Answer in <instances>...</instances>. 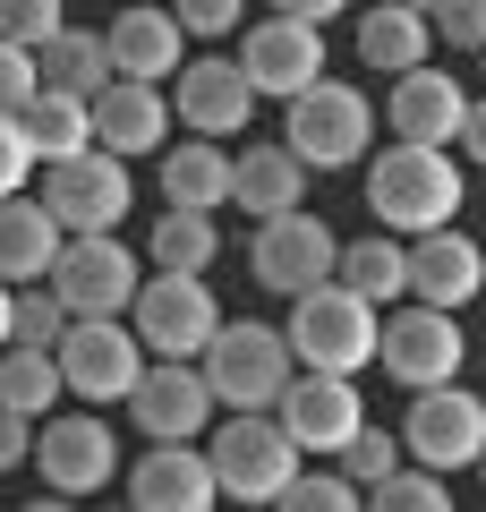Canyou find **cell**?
Here are the masks:
<instances>
[{
  "mask_svg": "<svg viewBox=\"0 0 486 512\" xmlns=\"http://www.w3.org/2000/svg\"><path fill=\"white\" fill-rule=\"evenodd\" d=\"M128 325H137L145 359H197L222 325V299L205 291V274H154L128 299Z\"/></svg>",
  "mask_w": 486,
  "mask_h": 512,
  "instance_id": "9c48e42d",
  "label": "cell"
},
{
  "mask_svg": "<svg viewBox=\"0 0 486 512\" xmlns=\"http://www.w3.org/2000/svg\"><path fill=\"white\" fill-rule=\"evenodd\" d=\"M290 359L299 367H324V376H359V367H376V299H359L350 282H307L299 299H290V325H282Z\"/></svg>",
  "mask_w": 486,
  "mask_h": 512,
  "instance_id": "7a4b0ae2",
  "label": "cell"
},
{
  "mask_svg": "<svg viewBox=\"0 0 486 512\" xmlns=\"http://www.w3.org/2000/svg\"><path fill=\"white\" fill-rule=\"evenodd\" d=\"M333 282H350L359 299H401L410 291V239L393 231H367V239H342V256H333Z\"/></svg>",
  "mask_w": 486,
  "mask_h": 512,
  "instance_id": "f1b7e54d",
  "label": "cell"
},
{
  "mask_svg": "<svg viewBox=\"0 0 486 512\" xmlns=\"http://www.w3.org/2000/svg\"><path fill=\"white\" fill-rule=\"evenodd\" d=\"M486 291V248L469 231H418L410 239V299H427V308H469V299Z\"/></svg>",
  "mask_w": 486,
  "mask_h": 512,
  "instance_id": "44dd1931",
  "label": "cell"
},
{
  "mask_svg": "<svg viewBox=\"0 0 486 512\" xmlns=\"http://www.w3.org/2000/svg\"><path fill=\"white\" fill-rule=\"evenodd\" d=\"M486 444V402L469 393L461 376L452 384H427V393H410V419H401V453L427 461V470H469Z\"/></svg>",
  "mask_w": 486,
  "mask_h": 512,
  "instance_id": "7c38bea8",
  "label": "cell"
},
{
  "mask_svg": "<svg viewBox=\"0 0 486 512\" xmlns=\"http://www.w3.org/2000/svg\"><path fill=\"white\" fill-rule=\"evenodd\" d=\"M60 26H69V9H60V0H0V43H18V52L52 43Z\"/></svg>",
  "mask_w": 486,
  "mask_h": 512,
  "instance_id": "e575fe53",
  "label": "cell"
},
{
  "mask_svg": "<svg viewBox=\"0 0 486 512\" xmlns=\"http://www.w3.org/2000/svg\"><path fill=\"white\" fill-rule=\"evenodd\" d=\"M367 504L376 512H452V495H444V470H427V461H410V470H384L376 487H367Z\"/></svg>",
  "mask_w": 486,
  "mask_h": 512,
  "instance_id": "1f68e13d",
  "label": "cell"
},
{
  "mask_svg": "<svg viewBox=\"0 0 486 512\" xmlns=\"http://www.w3.org/2000/svg\"><path fill=\"white\" fill-rule=\"evenodd\" d=\"M52 359H60V384H69L86 410L128 402V384L145 376V342H137L128 316H69V333L52 342Z\"/></svg>",
  "mask_w": 486,
  "mask_h": 512,
  "instance_id": "5b68a950",
  "label": "cell"
},
{
  "mask_svg": "<svg viewBox=\"0 0 486 512\" xmlns=\"http://www.w3.org/2000/svg\"><path fill=\"white\" fill-rule=\"evenodd\" d=\"M26 180H35V146H26L18 111H0V197H18Z\"/></svg>",
  "mask_w": 486,
  "mask_h": 512,
  "instance_id": "74e56055",
  "label": "cell"
},
{
  "mask_svg": "<svg viewBox=\"0 0 486 512\" xmlns=\"http://www.w3.org/2000/svg\"><path fill=\"white\" fill-rule=\"evenodd\" d=\"M171 111L188 120V137H239L256 111V86L239 77V60H180L171 69Z\"/></svg>",
  "mask_w": 486,
  "mask_h": 512,
  "instance_id": "ac0fdd59",
  "label": "cell"
},
{
  "mask_svg": "<svg viewBox=\"0 0 486 512\" xmlns=\"http://www.w3.org/2000/svg\"><path fill=\"white\" fill-rule=\"evenodd\" d=\"M435 43L444 52H486V0H435Z\"/></svg>",
  "mask_w": 486,
  "mask_h": 512,
  "instance_id": "8d00e7d4",
  "label": "cell"
},
{
  "mask_svg": "<svg viewBox=\"0 0 486 512\" xmlns=\"http://www.w3.org/2000/svg\"><path fill=\"white\" fill-rule=\"evenodd\" d=\"M469 470H478V478H486V444H478V461H469Z\"/></svg>",
  "mask_w": 486,
  "mask_h": 512,
  "instance_id": "bcb514c9",
  "label": "cell"
},
{
  "mask_svg": "<svg viewBox=\"0 0 486 512\" xmlns=\"http://www.w3.org/2000/svg\"><path fill=\"white\" fill-rule=\"evenodd\" d=\"M35 470L52 495H103L120 478V436L103 427V410H77V419H35Z\"/></svg>",
  "mask_w": 486,
  "mask_h": 512,
  "instance_id": "4fadbf2b",
  "label": "cell"
},
{
  "mask_svg": "<svg viewBox=\"0 0 486 512\" xmlns=\"http://www.w3.org/2000/svg\"><path fill=\"white\" fill-rule=\"evenodd\" d=\"M43 205H52L60 231H120L128 205H137V180H128L120 154L86 146L69 163H43Z\"/></svg>",
  "mask_w": 486,
  "mask_h": 512,
  "instance_id": "8fae6325",
  "label": "cell"
},
{
  "mask_svg": "<svg viewBox=\"0 0 486 512\" xmlns=\"http://www.w3.org/2000/svg\"><path fill=\"white\" fill-rule=\"evenodd\" d=\"M239 9L248 0H171V18H180V35H231Z\"/></svg>",
  "mask_w": 486,
  "mask_h": 512,
  "instance_id": "f35d334b",
  "label": "cell"
},
{
  "mask_svg": "<svg viewBox=\"0 0 486 512\" xmlns=\"http://www.w3.org/2000/svg\"><path fill=\"white\" fill-rule=\"evenodd\" d=\"M452 154L486 163V94H469V111H461V137H452Z\"/></svg>",
  "mask_w": 486,
  "mask_h": 512,
  "instance_id": "b9f144b4",
  "label": "cell"
},
{
  "mask_svg": "<svg viewBox=\"0 0 486 512\" xmlns=\"http://www.w3.org/2000/svg\"><path fill=\"white\" fill-rule=\"evenodd\" d=\"M197 367H205V384H214V410H273V393L290 384V342H282V325H256V316H222L214 325V342L197 350Z\"/></svg>",
  "mask_w": 486,
  "mask_h": 512,
  "instance_id": "3957f363",
  "label": "cell"
},
{
  "mask_svg": "<svg viewBox=\"0 0 486 512\" xmlns=\"http://www.w3.org/2000/svg\"><path fill=\"white\" fill-rule=\"evenodd\" d=\"M478 60H486V52H478Z\"/></svg>",
  "mask_w": 486,
  "mask_h": 512,
  "instance_id": "7dc6e473",
  "label": "cell"
},
{
  "mask_svg": "<svg viewBox=\"0 0 486 512\" xmlns=\"http://www.w3.org/2000/svg\"><path fill=\"white\" fill-rule=\"evenodd\" d=\"M273 9H282V18H342V9H350V0H273Z\"/></svg>",
  "mask_w": 486,
  "mask_h": 512,
  "instance_id": "7bdbcfd3",
  "label": "cell"
},
{
  "mask_svg": "<svg viewBox=\"0 0 486 512\" xmlns=\"http://www.w3.org/2000/svg\"><path fill=\"white\" fill-rule=\"evenodd\" d=\"M120 410L145 444H197L214 427V384H205L197 359H145V376L128 384Z\"/></svg>",
  "mask_w": 486,
  "mask_h": 512,
  "instance_id": "30bf717a",
  "label": "cell"
},
{
  "mask_svg": "<svg viewBox=\"0 0 486 512\" xmlns=\"http://www.w3.org/2000/svg\"><path fill=\"white\" fill-rule=\"evenodd\" d=\"M35 77L60 94H103L111 86V52H103V26H60L52 43H35Z\"/></svg>",
  "mask_w": 486,
  "mask_h": 512,
  "instance_id": "83f0119b",
  "label": "cell"
},
{
  "mask_svg": "<svg viewBox=\"0 0 486 512\" xmlns=\"http://www.w3.org/2000/svg\"><path fill=\"white\" fill-rule=\"evenodd\" d=\"M205 461H214V487L231 504H273L290 487V470H299V444H290V427L273 410H231V427H214Z\"/></svg>",
  "mask_w": 486,
  "mask_h": 512,
  "instance_id": "8992f818",
  "label": "cell"
},
{
  "mask_svg": "<svg viewBox=\"0 0 486 512\" xmlns=\"http://www.w3.org/2000/svg\"><path fill=\"white\" fill-rule=\"evenodd\" d=\"M273 504H290V512H359L367 495H359L350 470H290V487L273 495Z\"/></svg>",
  "mask_w": 486,
  "mask_h": 512,
  "instance_id": "836d02e7",
  "label": "cell"
},
{
  "mask_svg": "<svg viewBox=\"0 0 486 512\" xmlns=\"http://www.w3.org/2000/svg\"><path fill=\"white\" fill-rule=\"evenodd\" d=\"M35 52H18V43H0V111H26V94H35Z\"/></svg>",
  "mask_w": 486,
  "mask_h": 512,
  "instance_id": "ab89813d",
  "label": "cell"
},
{
  "mask_svg": "<svg viewBox=\"0 0 486 512\" xmlns=\"http://www.w3.org/2000/svg\"><path fill=\"white\" fill-rule=\"evenodd\" d=\"M9 299H18V282H0V342H9Z\"/></svg>",
  "mask_w": 486,
  "mask_h": 512,
  "instance_id": "ee69618b",
  "label": "cell"
},
{
  "mask_svg": "<svg viewBox=\"0 0 486 512\" xmlns=\"http://www.w3.org/2000/svg\"><path fill=\"white\" fill-rule=\"evenodd\" d=\"M43 282L60 291V308H69V316H128L145 265H137V248H128L120 231H69Z\"/></svg>",
  "mask_w": 486,
  "mask_h": 512,
  "instance_id": "ba28073f",
  "label": "cell"
},
{
  "mask_svg": "<svg viewBox=\"0 0 486 512\" xmlns=\"http://www.w3.org/2000/svg\"><path fill=\"white\" fill-rule=\"evenodd\" d=\"M461 197H469V180H461V154L452 146H401L393 137V154H376V171H367V214L393 239L444 231L461 214Z\"/></svg>",
  "mask_w": 486,
  "mask_h": 512,
  "instance_id": "6da1fadb",
  "label": "cell"
},
{
  "mask_svg": "<svg viewBox=\"0 0 486 512\" xmlns=\"http://www.w3.org/2000/svg\"><path fill=\"white\" fill-rule=\"evenodd\" d=\"M69 393L60 384L52 350H26V342H0V410H26V419H52V402Z\"/></svg>",
  "mask_w": 486,
  "mask_h": 512,
  "instance_id": "4dcf8cb0",
  "label": "cell"
},
{
  "mask_svg": "<svg viewBox=\"0 0 486 512\" xmlns=\"http://www.w3.org/2000/svg\"><path fill=\"white\" fill-rule=\"evenodd\" d=\"M103 52H111V77H145V86H171V69L188 60V35L171 9H120L103 26Z\"/></svg>",
  "mask_w": 486,
  "mask_h": 512,
  "instance_id": "7402d4cb",
  "label": "cell"
},
{
  "mask_svg": "<svg viewBox=\"0 0 486 512\" xmlns=\"http://www.w3.org/2000/svg\"><path fill=\"white\" fill-rule=\"evenodd\" d=\"M128 504L137 512H214L222 504L214 461L197 444H145V461L128 470Z\"/></svg>",
  "mask_w": 486,
  "mask_h": 512,
  "instance_id": "ffe728a7",
  "label": "cell"
},
{
  "mask_svg": "<svg viewBox=\"0 0 486 512\" xmlns=\"http://www.w3.org/2000/svg\"><path fill=\"white\" fill-rule=\"evenodd\" d=\"M427 52H435V26L418 18L410 0H367V18H359V60L367 69L401 77V69H418Z\"/></svg>",
  "mask_w": 486,
  "mask_h": 512,
  "instance_id": "4316f807",
  "label": "cell"
},
{
  "mask_svg": "<svg viewBox=\"0 0 486 512\" xmlns=\"http://www.w3.org/2000/svg\"><path fill=\"white\" fill-rule=\"evenodd\" d=\"M469 359V333H461V308H427V299H410V308L376 316V367L393 384H410V393H427V384H452Z\"/></svg>",
  "mask_w": 486,
  "mask_h": 512,
  "instance_id": "52a82bcc",
  "label": "cell"
},
{
  "mask_svg": "<svg viewBox=\"0 0 486 512\" xmlns=\"http://www.w3.org/2000/svg\"><path fill=\"white\" fill-rule=\"evenodd\" d=\"M393 461H401V436H384V427H367V419H359V427H350V444H342V470H350V478H359V495H367V487H376V478H384V470H393Z\"/></svg>",
  "mask_w": 486,
  "mask_h": 512,
  "instance_id": "d590c367",
  "label": "cell"
},
{
  "mask_svg": "<svg viewBox=\"0 0 486 512\" xmlns=\"http://www.w3.org/2000/svg\"><path fill=\"white\" fill-rule=\"evenodd\" d=\"M145 256H154V274H214V256H222V231H214V214L162 205V222L145 231Z\"/></svg>",
  "mask_w": 486,
  "mask_h": 512,
  "instance_id": "f546056e",
  "label": "cell"
},
{
  "mask_svg": "<svg viewBox=\"0 0 486 512\" xmlns=\"http://www.w3.org/2000/svg\"><path fill=\"white\" fill-rule=\"evenodd\" d=\"M162 205H188V214H222L231 205V154H222V137H188V146L162 154Z\"/></svg>",
  "mask_w": 486,
  "mask_h": 512,
  "instance_id": "d4e9b609",
  "label": "cell"
},
{
  "mask_svg": "<svg viewBox=\"0 0 486 512\" xmlns=\"http://www.w3.org/2000/svg\"><path fill=\"white\" fill-rule=\"evenodd\" d=\"M333 256H342V239L324 231L307 205H290V214H265V222H256V239H248V274H256V291L299 299L307 282L333 274Z\"/></svg>",
  "mask_w": 486,
  "mask_h": 512,
  "instance_id": "5bb4252c",
  "label": "cell"
},
{
  "mask_svg": "<svg viewBox=\"0 0 486 512\" xmlns=\"http://www.w3.org/2000/svg\"><path fill=\"white\" fill-rule=\"evenodd\" d=\"M60 222H52V205L43 197H0V282H43L52 274V256H60Z\"/></svg>",
  "mask_w": 486,
  "mask_h": 512,
  "instance_id": "603a6c76",
  "label": "cell"
},
{
  "mask_svg": "<svg viewBox=\"0 0 486 512\" xmlns=\"http://www.w3.org/2000/svg\"><path fill=\"white\" fill-rule=\"evenodd\" d=\"M94 146L103 154H162L171 146V94L145 86V77H111L103 94H94Z\"/></svg>",
  "mask_w": 486,
  "mask_h": 512,
  "instance_id": "d6986e66",
  "label": "cell"
},
{
  "mask_svg": "<svg viewBox=\"0 0 486 512\" xmlns=\"http://www.w3.org/2000/svg\"><path fill=\"white\" fill-rule=\"evenodd\" d=\"M410 9H418V18H435V0H410Z\"/></svg>",
  "mask_w": 486,
  "mask_h": 512,
  "instance_id": "f6af8a7d",
  "label": "cell"
},
{
  "mask_svg": "<svg viewBox=\"0 0 486 512\" xmlns=\"http://www.w3.org/2000/svg\"><path fill=\"white\" fill-rule=\"evenodd\" d=\"M239 77L256 86V103H290V94L307 86V77H324V26L316 18H256L248 35H239Z\"/></svg>",
  "mask_w": 486,
  "mask_h": 512,
  "instance_id": "2e32d148",
  "label": "cell"
},
{
  "mask_svg": "<svg viewBox=\"0 0 486 512\" xmlns=\"http://www.w3.org/2000/svg\"><path fill=\"white\" fill-rule=\"evenodd\" d=\"M231 205L239 214H290V205H307V163L290 146H248L231 154Z\"/></svg>",
  "mask_w": 486,
  "mask_h": 512,
  "instance_id": "cb8c5ba5",
  "label": "cell"
},
{
  "mask_svg": "<svg viewBox=\"0 0 486 512\" xmlns=\"http://www.w3.org/2000/svg\"><path fill=\"white\" fill-rule=\"evenodd\" d=\"M26 461H35V419L26 410H0V478L26 470Z\"/></svg>",
  "mask_w": 486,
  "mask_h": 512,
  "instance_id": "60d3db41",
  "label": "cell"
},
{
  "mask_svg": "<svg viewBox=\"0 0 486 512\" xmlns=\"http://www.w3.org/2000/svg\"><path fill=\"white\" fill-rule=\"evenodd\" d=\"M18 128H26V146H35V163H69V154L94 146V103L86 94H60V86H35Z\"/></svg>",
  "mask_w": 486,
  "mask_h": 512,
  "instance_id": "484cf974",
  "label": "cell"
},
{
  "mask_svg": "<svg viewBox=\"0 0 486 512\" xmlns=\"http://www.w3.org/2000/svg\"><path fill=\"white\" fill-rule=\"evenodd\" d=\"M282 146L299 154L307 171H350L367 146H376V103H367L359 86L307 77V86L290 94V128H282Z\"/></svg>",
  "mask_w": 486,
  "mask_h": 512,
  "instance_id": "277c9868",
  "label": "cell"
},
{
  "mask_svg": "<svg viewBox=\"0 0 486 512\" xmlns=\"http://www.w3.org/2000/svg\"><path fill=\"white\" fill-rule=\"evenodd\" d=\"M273 419L290 427L299 453H342L350 427L367 419L359 402V376H324V367H290V384L273 393Z\"/></svg>",
  "mask_w": 486,
  "mask_h": 512,
  "instance_id": "9a60e30c",
  "label": "cell"
},
{
  "mask_svg": "<svg viewBox=\"0 0 486 512\" xmlns=\"http://www.w3.org/2000/svg\"><path fill=\"white\" fill-rule=\"evenodd\" d=\"M60 333H69V308H60V291H52V282H18V299H9V342L52 350Z\"/></svg>",
  "mask_w": 486,
  "mask_h": 512,
  "instance_id": "d6a6232c",
  "label": "cell"
},
{
  "mask_svg": "<svg viewBox=\"0 0 486 512\" xmlns=\"http://www.w3.org/2000/svg\"><path fill=\"white\" fill-rule=\"evenodd\" d=\"M461 111H469V86H461V77H444L435 60L401 69L393 94H384V120H393L401 146H452V137H461Z\"/></svg>",
  "mask_w": 486,
  "mask_h": 512,
  "instance_id": "e0dca14e",
  "label": "cell"
}]
</instances>
